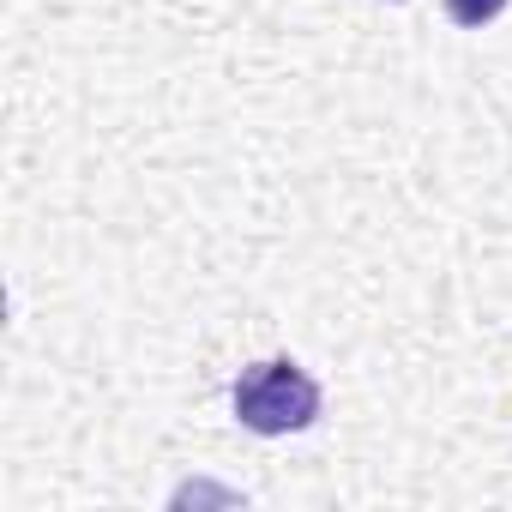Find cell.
<instances>
[{"label": "cell", "instance_id": "cell-1", "mask_svg": "<svg viewBox=\"0 0 512 512\" xmlns=\"http://www.w3.org/2000/svg\"><path fill=\"white\" fill-rule=\"evenodd\" d=\"M229 404L247 434H302L320 416V386L290 356H272V362H253L235 374Z\"/></svg>", "mask_w": 512, "mask_h": 512}, {"label": "cell", "instance_id": "cell-2", "mask_svg": "<svg viewBox=\"0 0 512 512\" xmlns=\"http://www.w3.org/2000/svg\"><path fill=\"white\" fill-rule=\"evenodd\" d=\"M506 7H512V0H446L452 25H464V31H482V25H494Z\"/></svg>", "mask_w": 512, "mask_h": 512}]
</instances>
